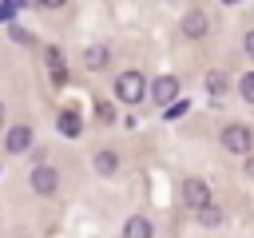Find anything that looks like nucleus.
Here are the masks:
<instances>
[{
  "mask_svg": "<svg viewBox=\"0 0 254 238\" xmlns=\"http://www.w3.org/2000/svg\"><path fill=\"white\" fill-rule=\"evenodd\" d=\"M0 123H4V103H0Z\"/></svg>",
  "mask_w": 254,
  "mask_h": 238,
  "instance_id": "obj_21",
  "label": "nucleus"
},
{
  "mask_svg": "<svg viewBox=\"0 0 254 238\" xmlns=\"http://www.w3.org/2000/svg\"><path fill=\"white\" fill-rule=\"evenodd\" d=\"M222 147H226L230 155H246V151L254 147V135H250V127H242V123H230V127L222 131Z\"/></svg>",
  "mask_w": 254,
  "mask_h": 238,
  "instance_id": "obj_2",
  "label": "nucleus"
},
{
  "mask_svg": "<svg viewBox=\"0 0 254 238\" xmlns=\"http://www.w3.org/2000/svg\"><path fill=\"white\" fill-rule=\"evenodd\" d=\"M246 175H250V178H254V155H250V159H246Z\"/></svg>",
  "mask_w": 254,
  "mask_h": 238,
  "instance_id": "obj_20",
  "label": "nucleus"
},
{
  "mask_svg": "<svg viewBox=\"0 0 254 238\" xmlns=\"http://www.w3.org/2000/svg\"><path fill=\"white\" fill-rule=\"evenodd\" d=\"M56 186H60V175H56L52 167H44V163H40V167L32 171V190H36V194H52Z\"/></svg>",
  "mask_w": 254,
  "mask_h": 238,
  "instance_id": "obj_5",
  "label": "nucleus"
},
{
  "mask_svg": "<svg viewBox=\"0 0 254 238\" xmlns=\"http://www.w3.org/2000/svg\"><path fill=\"white\" fill-rule=\"evenodd\" d=\"M95 119H99V123H111V119H115V107H111L107 99H99V103H95Z\"/></svg>",
  "mask_w": 254,
  "mask_h": 238,
  "instance_id": "obj_15",
  "label": "nucleus"
},
{
  "mask_svg": "<svg viewBox=\"0 0 254 238\" xmlns=\"http://www.w3.org/2000/svg\"><path fill=\"white\" fill-rule=\"evenodd\" d=\"M83 131V123H79V115L75 111H60V135H67V139H75Z\"/></svg>",
  "mask_w": 254,
  "mask_h": 238,
  "instance_id": "obj_10",
  "label": "nucleus"
},
{
  "mask_svg": "<svg viewBox=\"0 0 254 238\" xmlns=\"http://www.w3.org/2000/svg\"><path fill=\"white\" fill-rule=\"evenodd\" d=\"M20 4H0V20H12V12H16Z\"/></svg>",
  "mask_w": 254,
  "mask_h": 238,
  "instance_id": "obj_19",
  "label": "nucleus"
},
{
  "mask_svg": "<svg viewBox=\"0 0 254 238\" xmlns=\"http://www.w3.org/2000/svg\"><path fill=\"white\" fill-rule=\"evenodd\" d=\"M206 91H210V95H222V91H226V75H222V71H210V75H206Z\"/></svg>",
  "mask_w": 254,
  "mask_h": 238,
  "instance_id": "obj_14",
  "label": "nucleus"
},
{
  "mask_svg": "<svg viewBox=\"0 0 254 238\" xmlns=\"http://www.w3.org/2000/svg\"><path fill=\"white\" fill-rule=\"evenodd\" d=\"M183 111H187V103H171V107H167V119H179Z\"/></svg>",
  "mask_w": 254,
  "mask_h": 238,
  "instance_id": "obj_17",
  "label": "nucleus"
},
{
  "mask_svg": "<svg viewBox=\"0 0 254 238\" xmlns=\"http://www.w3.org/2000/svg\"><path fill=\"white\" fill-rule=\"evenodd\" d=\"M4 147H8L12 155H24V151L32 147V127H12L8 139H4Z\"/></svg>",
  "mask_w": 254,
  "mask_h": 238,
  "instance_id": "obj_7",
  "label": "nucleus"
},
{
  "mask_svg": "<svg viewBox=\"0 0 254 238\" xmlns=\"http://www.w3.org/2000/svg\"><path fill=\"white\" fill-rule=\"evenodd\" d=\"M143 75L139 71H123V75H115V99H123V103H139L143 99Z\"/></svg>",
  "mask_w": 254,
  "mask_h": 238,
  "instance_id": "obj_1",
  "label": "nucleus"
},
{
  "mask_svg": "<svg viewBox=\"0 0 254 238\" xmlns=\"http://www.w3.org/2000/svg\"><path fill=\"white\" fill-rule=\"evenodd\" d=\"M151 95H155V103H159V107L175 103V95H179V79H175V75H163V79H155V83H151Z\"/></svg>",
  "mask_w": 254,
  "mask_h": 238,
  "instance_id": "obj_4",
  "label": "nucleus"
},
{
  "mask_svg": "<svg viewBox=\"0 0 254 238\" xmlns=\"http://www.w3.org/2000/svg\"><path fill=\"white\" fill-rule=\"evenodd\" d=\"M198 222H202V226H218V222H222V210L210 202V206H202V210H198Z\"/></svg>",
  "mask_w": 254,
  "mask_h": 238,
  "instance_id": "obj_13",
  "label": "nucleus"
},
{
  "mask_svg": "<svg viewBox=\"0 0 254 238\" xmlns=\"http://www.w3.org/2000/svg\"><path fill=\"white\" fill-rule=\"evenodd\" d=\"M238 91H242V99H246V103H254V71L238 79Z\"/></svg>",
  "mask_w": 254,
  "mask_h": 238,
  "instance_id": "obj_16",
  "label": "nucleus"
},
{
  "mask_svg": "<svg viewBox=\"0 0 254 238\" xmlns=\"http://www.w3.org/2000/svg\"><path fill=\"white\" fill-rule=\"evenodd\" d=\"M48 67H52V79L64 87L67 83V63H64V52L60 48H48Z\"/></svg>",
  "mask_w": 254,
  "mask_h": 238,
  "instance_id": "obj_8",
  "label": "nucleus"
},
{
  "mask_svg": "<svg viewBox=\"0 0 254 238\" xmlns=\"http://www.w3.org/2000/svg\"><path fill=\"white\" fill-rule=\"evenodd\" d=\"M95 171L99 175H115L119 171V155L115 151H95Z\"/></svg>",
  "mask_w": 254,
  "mask_h": 238,
  "instance_id": "obj_11",
  "label": "nucleus"
},
{
  "mask_svg": "<svg viewBox=\"0 0 254 238\" xmlns=\"http://www.w3.org/2000/svg\"><path fill=\"white\" fill-rule=\"evenodd\" d=\"M183 32H187L190 40L206 36V12H202V8H190V12L183 16Z\"/></svg>",
  "mask_w": 254,
  "mask_h": 238,
  "instance_id": "obj_6",
  "label": "nucleus"
},
{
  "mask_svg": "<svg viewBox=\"0 0 254 238\" xmlns=\"http://www.w3.org/2000/svg\"><path fill=\"white\" fill-rule=\"evenodd\" d=\"M183 202H187L190 210L210 206V190H206V182H202V178H187V182H183Z\"/></svg>",
  "mask_w": 254,
  "mask_h": 238,
  "instance_id": "obj_3",
  "label": "nucleus"
},
{
  "mask_svg": "<svg viewBox=\"0 0 254 238\" xmlns=\"http://www.w3.org/2000/svg\"><path fill=\"white\" fill-rule=\"evenodd\" d=\"M123 238H151V222H147L143 214H131V218L123 222Z\"/></svg>",
  "mask_w": 254,
  "mask_h": 238,
  "instance_id": "obj_9",
  "label": "nucleus"
},
{
  "mask_svg": "<svg viewBox=\"0 0 254 238\" xmlns=\"http://www.w3.org/2000/svg\"><path fill=\"white\" fill-rule=\"evenodd\" d=\"M107 60H111V52H107V48H87V56H83V63H87L91 71L107 67Z\"/></svg>",
  "mask_w": 254,
  "mask_h": 238,
  "instance_id": "obj_12",
  "label": "nucleus"
},
{
  "mask_svg": "<svg viewBox=\"0 0 254 238\" xmlns=\"http://www.w3.org/2000/svg\"><path fill=\"white\" fill-rule=\"evenodd\" d=\"M242 48H246V56H250V60H254V28H250V32H246V40H242Z\"/></svg>",
  "mask_w": 254,
  "mask_h": 238,
  "instance_id": "obj_18",
  "label": "nucleus"
}]
</instances>
